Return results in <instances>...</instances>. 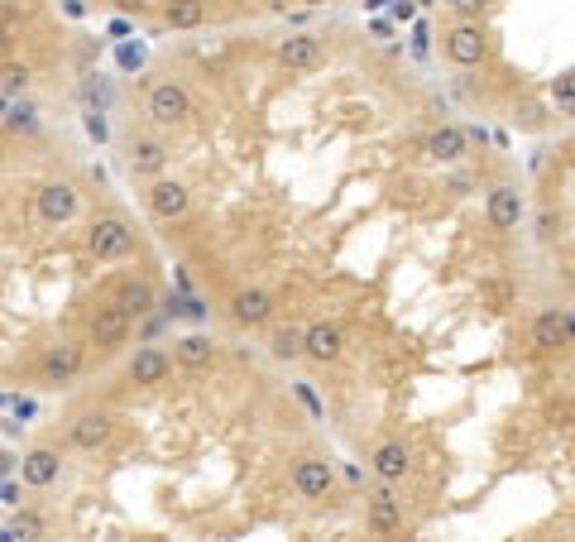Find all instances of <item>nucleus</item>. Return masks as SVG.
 Wrapping results in <instances>:
<instances>
[{
  "label": "nucleus",
  "instance_id": "7c9ffc66",
  "mask_svg": "<svg viewBox=\"0 0 575 542\" xmlns=\"http://www.w3.org/2000/svg\"><path fill=\"white\" fill-rule=\"evenodd\" d=\"M302 5H326V0H302Z\"/></svg>",
  "mask_w": 575,
  "mask_h": 542
},
{
  "label": "nucleus",
  "instance_id": "423d86ee",
  "mask_svg": "<svg viewBox=\"0 0 575 542\" xmlns=\"http://www.w3.org/2000/svg\"><path fill=\"white\" fill-rule=\"evenodd\" d=\"M111 432H115V418L101 413V409H87V413L73 418V428H67V442H73L77 451H101V447L111 442Z\"/></svg>",
  "mask_w": 575,
  "mask_h": 542
},
{
  "label": "nucleus",
  "instance_id": "c756f323",
  "mask_svg": "<svg viewBox=\"0 0 575 542\" xmlns=\"http://www.w3.org/2000/svg\"><path fill=\"white\" fill-rule=\"evenodd\" d=\"M5 48H10V34H5V29H0V54H5Z\"/></svg>",
  "mask_w": 575,
  "mask_h": 542
},
{
  "label": "nucleus",
  "instance_id": "9d476101",
  "mask_svg": "<svg viewBox=\"0 0 575 542\" xmlns=\"http://www.w3.org/2000/svg\"><path fill=\"white\" fill-rule=\"evenodd\" d=\"M130 341V317L115 308V302H106V308L92 312V346L96 350H115Z\"/></svg>",
  "mask_w": 575,
  "mask_h": 542
},
{
  "label": "nucleus",
  "instance_id": "a211bd4d",
  "mask_svg": "<svg viewBox=\"0 0 575 542\" xmlns=\"http://www.w3.org/2000/svg\"><path fill=\"white\" fill-rule=\"evenodd\" d=\"M163 163H168L163 140H154V134H134V140H130V173L159 178V173H163Z\"/></svg>",
  "mask_w": 575,
  "mask_h": 542
},
{
  "label": "nucleus",
  "instance_id": "412c9836",
  "mask_svg": "<svg viewBox=\"0 0 575 542\" xmlns=\"http://www.w3.org/2000/svg\"><path fill=\"white\" fill-rule=\"evenodd\" d=\"M465 130L461 125H442V130H432L427 134V159L432 163H461L465 159Z\"/></svg>",
  "mask_w": 575,
  "mask_h": 542
},
{
  "label": "nucleus",
  "instance_id": "bb28decb",
  "mask_svg": "<svg viewBox=\"0 0 575 542\" xmlns=\"http://www.w3.org/2000/svg\"><path fill=\"white\" fill-rule=\"evenodd\" d=\"M551 96H556V106H561L566 115H575V73H566L561 82H556Z\"/></svg>",
  "mask_w": 575,
  "mask_h": 542
},
{
  "label": "nucleus",
  "instance_id": "7ed1b4c3",
  "mask_svg": "<svg viewBox=\"0 0 575 542\" xmlns=\"http://www.w3.org/2000/svg\"><path fill=\"white\" fill-rule=\"evenodd\" d=\"M144 111L154 125L168 130V125H182L192 115V96H188V87H178V82H159V87H149Z\"/></svg>",
  "mask_w": 575,
  "mask_h": 542
},
{
  "label": "nucleus",
  "instance_id": "a878e982",
  "mask_svg": "<svg viewBox=\"0 0 575 542\" xmlns=\"http://www.w3.org/2000/svg\"><path fill=\"white\" fill-rule=\"evenodd\" d=\"M29 82H34V73L24 63H0V87H5V92H24Z\"/></svg>",
  "mask_w": 575,
  "mask_h": 542
},
{
  "label": "nucleus",
  "instance_id": "9b49d317",
  "mask_svg": "<svg viewBox=\"0 0 575 542\" xmlns=\"http://www.w3.org/2000/svg\"><path fill=\"white\" fill-rule=\"evenodd\" d=\"M230 317H235V327H268L274 321V298L264 288H240L230 298Z\"/></svg>",
  "mask_w": 575,
  "mask_h": 542
},
{
  "label": "nucleus",
  "instance_id": "f257e3e1",
  "mask_svg": "<svg viewBox=\"0 0 575 542\" xmlns=\"http://www.w3.org/2000/svg\"><path fill=\"white\" fill-rule=\"evenodd\" d=\"M87 250H92V260H101V264L130 260L134 255V231H130V222H121V216H96L92 231H87Z\"/></svg>",
  "mask_w": 575,
  "mask_h": 542
},
{
  "label": "nucleus",
  "instance_id": "0eeeda50",
  "mask_svg": "<svg viewBox=\"0 0 575 542\" xmlns=\"http://www.w3.org/2000/svg\"><path fill=\"white\" fill-rule=\"evenodd\" d=\"M341 350H346V336L336 321H317V327H302V355L317 365H331V360H341Z\"/></svg>",
  "mask_w": 575,
  "mask_h": 542
},
{
  "label": "nucleus",
  "instance_id": "1a4fd4ad",
  "mask_svg": "<svg viewBox=\"0 0 575 542\" xmlns=\"http://www.w3.org/2000/svg\"><path fill=\"white\" fill-rule=\"evenodd\" d=\"M484 222H489V231H499V235L518 231V222H522V197H518V188H509V182H499V188L489 192Z\"/></svg>",
  "mask_w": 575,
  "mask_h": 542
},
{
  "label": "nucleus",
  "instance_id": "4be33fe9",
  "mask_svg": "<svg viewBox=\"0 0 575 542\" xmlns=\"http://www.w3.org/2000/svg\"><path fill=\"white\" fill-rule=\"evenodd\" d=\"M173 360L182 370H207L216 360V341L211 336H182V341L173 346Z\"/></svg>",
  "mask_w": 575,
  "mask_h": 542
},
{
  "label": "nucleus",
  "instance_id": "4468645a",
  "mask_svg": "<svg viewBox=\"0 0 575 542\" xmlns=\"http://www.w3.org/2000/svg\"><path fill=\"white\" fill-rule=\"evenodd\" d=\"M365 514H369V528H375V533H398L403 528V504H398L394 489H388V480L379 489H369Z\"/></svg>",
  "mask_w": 575,
  "mask_h": 542
},
{
  "label": "nucleus",
  "instance_id": "2eb2a0df",
  "mask_svg": "<svg viewBox=\"0 0 575 542\" xmlns=\"http://www.w3.org/2000/svg\"><path fill=\"white\" fill-rule=\"evenodd\" d=\"M58 470H63V456L54 447H34L24 461H20V480L29 489H48V485L58 480Z\"/></svg>",
  "mask_w": 575,
  "mask_h": 542
},
{
  "label": "nucleus",
  "instance_id": "aec40b11",
  "mask_svg": "<svg viewBox=\"0 0 575 542\" xmlns=\"http://www.w3.org/2000/svg\"><path fill=\"white\" fill-rule=\"evenodd\" d=\"M369 466H375L379 480L394 485V480H403L413 470V456H408V447H403V442H379L375 456H369Z\"/></svg>",
  "mask_w": 575,
  "mask_h": 542
},
{
  "label": "nucleus",
  "instance_id": "dca6fc26",
  "mask_svg": "<svg viewBox=\"0 0 575 542\" xmlns=\"http://www.w3.org/2000/svg\"><path fill=\"white\" fill-rule=\"evenodd\" d=\"M82 360H87V346H82V341H63L58 350H48V360H44V379H48V384H67V379H77V375H82Z\"/></svg>",
  "mask_w": 575,
  "mask_h": 542
},
{
  "label": "nucleus",
  "instance_id": "cd10ccee",
  "mask_svg": "<svg viewBox=\"0 0 575 542\" xmlns=\"http://www.w3.org/2000/svg\"><path fill=\"white\" fill-rule=\"evenodd\" d=\"M451 5H455V10H461V15H465V20H470V15H480V10H484V0H451Z\"/></svg>",
  "mask_w": 575,
  "mask_h": 542
},
{
  "label": "nucleus",
  "instance_id": "20e7f679",
  "mask_svg": "<svg viewBox=\"0 0 575 542\" xmlns=\"http://www.w3.org/2000/svg\"><path fill=\"white\" fill-rule=\"evenodd\" d=\"M446 58L455 67H480L489 58V39H484V29L475 20H455L446 29Z\"/></svg>",
  "mask_w": 575,
  "mask_h": 542
},
{
  "label": "nucleus",
  "instance_id": "f8f14e48",
  "mask_svg": "<svg viewBox=\"0 0 575 542\" xmlns=\"http://www.w3.org/2000/svg\"><path fill=\"white\" fill-rule=\"evenodd\" d=\"M111 302L134 321V317H149L159 308V293H154V283H149V279H121V283H115V293H111Z\"/></svg>",
  "mask_w": 575,
  "mask_h": 542
},
{
  "label": "nucleus",
  "instance_id": "39448f33",
  "mask_svg": "<svg viewBox=\"0 0 575 542\" xmlns=\"http://www.w3.org/2000/svg\"><path fill=\"white\" fill-rule=\"evenodd\" d=\"M144 207L159 216V222H182L192 207V192L182 188L178 178H154L149 182V192H144Z\"/></svg>",
  "mask_w": 575,
  "mask_h": 542
},
{
  "label": "nucleus",
  "instance_id": "b1692460",
  "mask_svg": "<svg viewBox=\"0 0 575 542\" xmlns=\"http://www.w3.org/2000/svg\"><path fill=\"white\" fill-rule=\"evenodd\" d=\"M268 350L274 360H302V327H278L268 336Z\"/></svg>",
  "mask_w": 575,
  "mask_h": 542
},
{
  "label": "nucleus",
  "instance_id": "5701e85b",
  "mask_svg": "<svg viewBox=\"0 0 575 542\" xmlns=\"http://www.w3.org/2000/svg\"><path fill=\"white\" fill-rule=\"evenodd\" d=\"M207 20V0H168L163 5V25L168 29H197Z\"/></svg>",
  "mask_w": 575,
  "mask_h": 542
},
{
  "label": "nucleus",
  "instance_id": "f03ea898",
  "mask_svg": "<svg viewBox=\"0 0 575 542\" xmlns=\"http://www.w3.org/2000/svg\"><path fill=\"white\" fill-rule=\"evenodd\" d=\"M34 212H39L44 226H67L82 212V192L73 188V182L54 178V182H44V188L34 192Z\"/></svg>",
  "mask_w": 575,
  "mask_h": 542
},
{
  "label": "nucleus",
  "instance_id": "f3484780",
  "mask_svg": "<svg viewBox=\"0 0 575 542\" xmlns=\"http://www.w3.org/2000/svg\"><path fill=\"white\" fill-rule=\"evenodd\" d=\"M168 370H173V360H168L159 346H140V350L130 355V379L140 384V389L163 384V379H168Z\"/></svg>",
  "mask_w": 575,
  "mask_h": 542
},
{
  "label": "nucleus",
  "instance_id": "393cba45",
  "mask_svg": "<svg viewBox=\"0 0 575 542\" xmlns=\"http://www.w3.org/2000/svg\"><path fill=\"white\" fill-rule=\"evenodd\" d=\"M15 537H44V518L39 514H29V509H20L5 528H0V542H15Z\"/></svg>",
  "mask_w": 575,
  "mask_h": 542
},
{
  "label": "nucleus",
  "instance_id": "ddd939ff",
  "mask_svg": "<svg viewBox=\"0 0 575 542\" xmlns=\"http://www.w3.org/2000/svg\"><path fill=\"white\" fill-rule=\"evenodd\" d=\"M321 54H326V44H321L317 34H288V39L278 44V63L288 67V73H307V67L321 63Z\"/></svg>",
  "mask_w": 575,
  "mask_h": 542
},
{
  "label": "nucleus",
  "instance_id": "c85d7f7f",
  "mask_svg": "<svg viewBox=\"0 0 575 542\" xmlns=\"http://www.w3.org/2000/svg\"><path fill=\"white\" fill-rule=\"evenodd\" d=\"M115 10H125V15H144V10H149V0H115Z\"/></svg>",
  "mask_w": 575,
  "mask_h": 542
},
{
  "label": "nucleus",
  "instance_id": "6e6552de",
  "mask_svg": "<svg viewBox=\"0 0 575 542\" xmlns=\"http://www.w3.org/2000/svg\"><path fill=\"white\" fill-rule=\"evenodd\" d=\"M331 485H336V470H331V461H321V456H302L293 466V489L302 499H326Z\"/></svg>",
  "mask_w": 575,
  "mask_h": 542
},
{
  "label": "nucleus",
  "instance_id": "6ab92c4d",
  "mask_svg": "<svg viewBox=\"0 0 575 542\" xmlns=\"http://www.w3.org/2000/svg\"><path fill=\"white\" fill-rule=\"evenodd\" d=\"M532 346H537V350L570 346V317H566V312H556V308L537 312V317H532Z\"/></svg>",
  "mask_w": 575,
  "mask_h": 542
}]
</instances>
